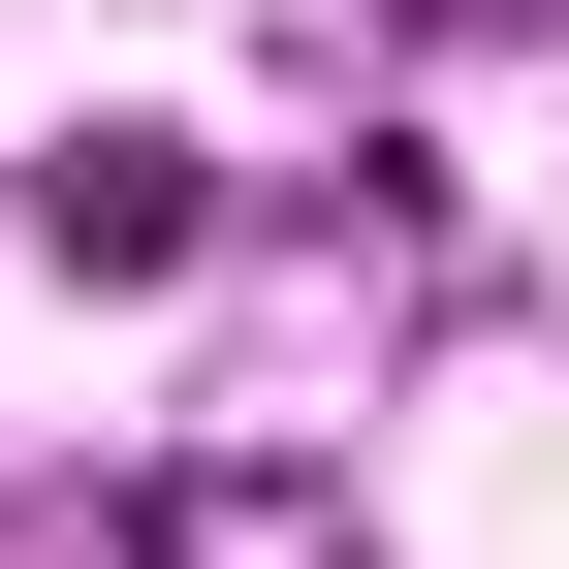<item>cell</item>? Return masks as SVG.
<instances>
[{
  "mask_svg": "<svg viewBox=\"0 0 569 569\" xmlns=\"http://www.w3.org/2000/svg\"><path fill=\"white\" fill-rule=\"evenodd\" d=\"M32 253L63 284H190V253H222V159H190V127H63V159H32Z\"/></svg>",
  "mask_w": 569,
  "mask_h": 569,
  "instance_id": "cell-1",
  "label": "cell"
},
{
  "mask_svg": "<svg viewBox=\"0 0 569 569\" xmlns=\"http://www.w3.org/2000/svg\"><path fill=\"white\" fill-rule=\"evenodd\" d=\"M380 32H538V0H380Z\"/></svg>",
  "mask_w": 569,
  "mask_h": 569,
  "instance_id": "cell-2",
  "label": "cell"
}]
</instances>
